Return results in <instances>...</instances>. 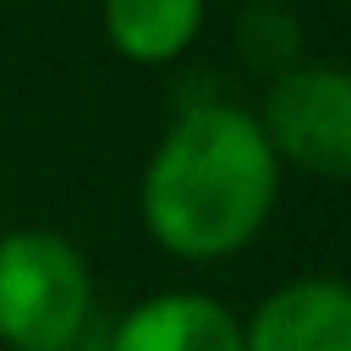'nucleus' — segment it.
<instances>
[{
  "instance_id": "1",
  "label": "nucleus",
  "mask_w": 351,
  "mask_h": 351,
  "mask_svg": "<svg viewBox=\"0 0 351 351\" xmlns=\"http://www.w3.org/2000/svg\"><path fill=\"white\" fill-rule=\"evenodd\" d=\"M280 197V159L247 104H181L154 143L137 214L159 252L181 263H219L258 241Z\"/></svg>"
},
{
  "instance_id": "2",
  "label": "nucleus",
  "mask_w": 351,
  "mask_h": 351,
  "mask_svg": "<svg viewBox=\"0 0 351 351\" xmlns=\"http://www.w3.org/2000/svg\"><path fill=\"white\" fill-rule=\"evenodd\" d=\"M93 324V269L82 247L44 225L0 236V346L77 351Z\"/></svg>"
},
{
  "instance_id": "3",
  "label": "nucleus",
  "mask_w": 351,
  "mask_h": 351,
  "mask_svg": "<svg viewBox=\"0 0 351 351\" xmlns=\"http://www.w3.org/2000/svg\"><path fill=\"white\" fill-rule=\"evenodd\" d=\"M280 170L296 165L318 181H351V66L302 60L263 88L252 110Z\"/></svg>"
},
{
  "instance_id": "4",
  "label": "nucleus",
  "mask_w": 351,
  "mask_h": 351,
  "mask_svg": "<svg viewBox=\"0 0 351 351\" xmlns=\"http://www.w3.org/2000/svg\"><path fill=\"white\" fill-rule=\"evenodd\" d=\"M241 351H351V280L296 274L241 318Z\"/></svg>"
},
{
  "instance_id": "5",
  "label": "nucleus",
  "mask_w": 351,
  "mask_h": 351,
  "mask_svg": "<svg viewBox=\"0 0 351 351\" xmlns=\"http://www.w3.org/2000/svg\"><path fill=\"white\" fill-rule=\"evenodd\" d=\"M104 351H241V318L203 291H159L110 329Z\"/></svg>"
},
{
  "instance_id": "6",
  "label": "nucleus",
  "mask_w": 351,
  "mask_h": 351,
  "mask_svg": "<svg viewBox=\"0 0 351 351\" xmlns=\"http://www.w3.org/2000/svg\"><path fill=\"white\" fill-rule=\"evenodd\" d=\"M104 38L132 66H170L181 60L208 16V0H104Z\"/></svg>"
},
{
  "instance_id": "7",
  "label": "nucleus",
  "mask_w": 351,
  "mask_h": 351,
  "mask_svg": "<svg viewBox=\"0 0 351 351\" xmlns=\"http://www.w3.org/2000/svg\"><path fill=\"white\" fill-rule=\"evenodd\" d=\"M236 44H241V55H247L252 71L280 77V71L302 66V27H296V16H291L285 5H274V0H258V5L241 11Z\"/></svg>"
}]
</instances>
